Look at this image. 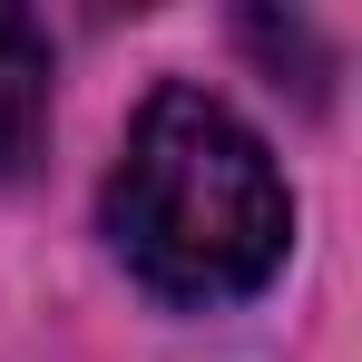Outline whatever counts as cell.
Wrapping results in <instances>:
<instances>
[{
    "mask_svg": "<svg viewBox=\"0 0 362 362\" xmlns=\"http://www.w3.org/2000/svg\"><path fill=\"white\" fill-rule=\"evenodd\" d=\"M108 245L167 303H196V313L245 303L274 284V264L294 245V196L274 177L264 137L226 98L157 88L108 177Z\"/></svg>",
    "mask_w": 362,
    "mask_h": 362,
    "instance_id": "1",
    "label": "cell"
},
{
    "mask_svg": "<svg viewBox=\"0 0 362 362\" xmlns=\"http://www.w3.org/2000/svg\"><path fill=\"white\" fill-rule=\"evenodd\" d=\"M40 127H49V30L0 0V177L40 147Z\"/></svg>",
    "mask_w": 362,
    "mask_h": 362,
    "instance_id": "2",
    "label": "cell"
}]
</instances>
